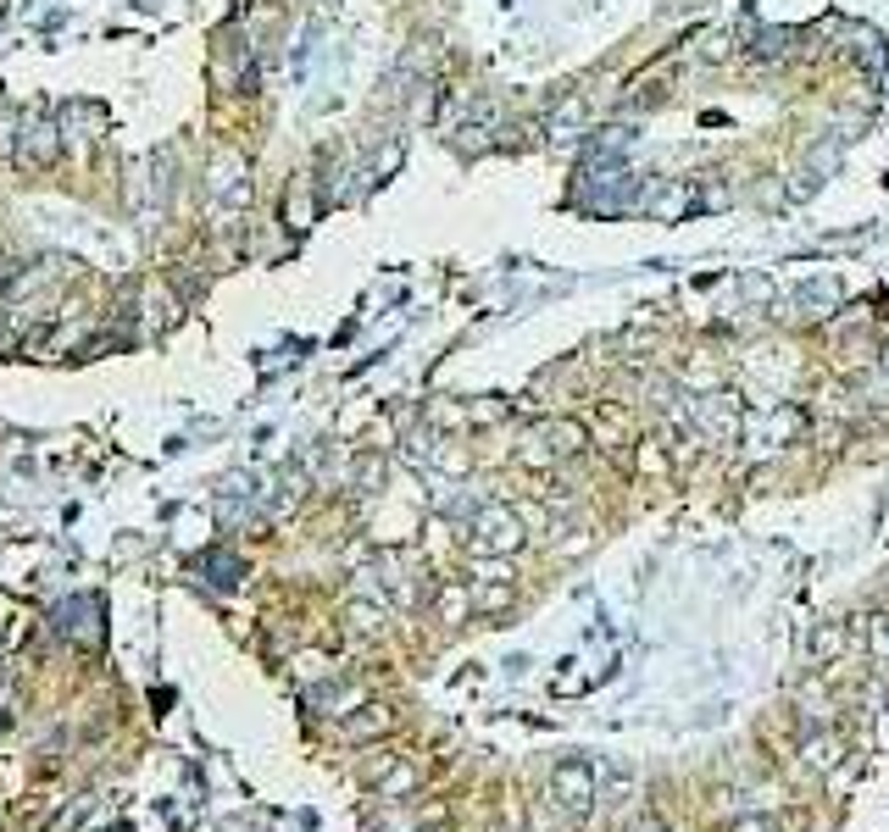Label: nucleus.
Listing matches in <instances>:
<instances>
[{
	"label": "nucleus",
	"instance_id": "nucleus-1",
	"mask_svg": "<svg viewBox=\"0 0 889 832\" xmlns=\"http://www.w3.org/2000/svg\"><path fill=\"white\" fill-rule=\"evenodd\" d=\"M595 799V777L584 766H561L556 771V805H568V816H589Z\"/></svg>",
	"mask_w": 889,
	"mask_h": 832
},
{
	"label": "nucleus",
	"instance_id": "nucleus-2",
	"mask_svg": "<svg viewBox=\"0 0 889 832\" xmlns=\"http://www.w3.org/2000/svg\"><path fill=\"white\" fill-rule=\"evenodd\" d=\"M518 538H523L518 516H506V511H490V516H484V545H490V550H511Z\"/></svg>",
	"mask_w": 889,
	"mask_h": 832
},
{
	"label": "nucleus",
	"instance_id": "nucleus-3",
	"mask_svg": "<svg viewBox=\"0 0 889 832\" xmlns=\"http://www.w3.org/2000/svg\"><path fill=\"white\" fill-rule=\"evenodd\" d=\"M807 755H812L817 766H834V760H839V744H834V739H828V744H823V739H812V744H807Z\"/></svg>",
	"mask_w": 889,
	"mask_h": 832
},
{
	"label": "nucleus",
	"instance_id": "nucleus-4",
	"mask_svg": "<svg viewBox=\"0 0 889 832\" xmlns=\"http://www.w3.org/2000/svg\"><path fill=\"white\" fill-rule=\"evenodd\" d=\"M734 832H767V821L762 816H745V821H734Z\"/></svg>",
	"mask_w": 889,
	"mask_h": 832
},
{
	"label": "nucleus",
	"instance_id": "nucleus-5",
	"mask_svg": "<svg viewBox=\"0 0 889 832\" xmlns=\"http://www.w3.org/2000/svg\"><path fill=\"white\" fill-rule=\"evenodd\" d=\"M634 832H662V821H634Z\"/></svg>",
	"mask_w": 889,
	"mask_h": 832
}]
</instances>
